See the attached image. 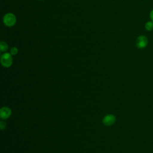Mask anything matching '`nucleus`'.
I'll use <instances>...</instances> for the list:
<instances>
[{
  "instance_id": "nucleus-1",
  "label": "nucleus",
  "mask_w": 153,
  "mask_h": 153,
  "mask_svg": "<svg viewBox=\"0 0 153 153\" xmlns=\"http://www.w3.org/2000/svg\"><path fill=\"white\" fill-rule=\"evenodd\" d=\"M16 20L17 19L16 16L11 13H8L3 17V23L8 27L13 26L16 24Z\"/></svg>"
},
{
  "instance_id": "nucleus-2",
  "label": "nucleus",
  "mask_w": 153,
  "mask_h": 153,
  "mask_svg": "<svg viewBox=\"0 0 153 153\" xmlns=\"http://www.w3.org/2000/svg\"><path fill=\"white\" fill-rule=\"evenodd\" d=\"M1 63L5 68H8L13 63V57L10 53H5L1 57Z\"/></svg>"
},
{
  "instance_id": "nucleus-3",
  "label": "nucleus",
  "mask_w": 153,
  "mask_h": 153,
  "mask_svg": "<svg viewBox=\"0 0 153 153\" xmlns=\"http://www.w3.org/2000/svg\"><path fill=\"white\" fill-rule=\"evenodd\" d=\"M148 44V39L145 35L139 36L136 40V45L139 49H144L146 47Z\"/></svg>"
},
{
  "instance_id": "nucleus-4",
  "label": "nucleus",
  "mask_w": 153,
  "mask_h": 153,
  "mask_svg": "<svg viewBox=\"0 0 153 153\" xmlns=\"http://www.w3.org/2000/svg\"><path fill=\"white\" fill-rule=\"evenodd\" d=\"M116 121L115 117L112 114H108L104 117L103 119V123L106 126L113 125Z\"/></svg>"
},
{
  "instance_id": "nucleus-5",
  "label": "nucleus",
  "mask_w": 153,
  "mask_h": 153,
  "mask_svg": "<svg viewBox=\"0 0 153 153\" xmlns=\"http://www.w3.org/2000/svg\"><path fill=\"white\" fill-rule=\"evenodd\" d=\"M11 114V109L8 107H2L0 109V117L2 120L7 119Z\"/></svg>"
},
{
  "instance_id": "nucleus-6",
  "label": "nucleus",
  "mask_w": 153,
  "mask_h": 153,
  "mask_svg": "<svg viewBox=\"0 0 153 153\" xmlns=\"http://www.w3.org/2000/svg\"><path fill=\"white\" fill-rule=\"evenodd\" d=\"M145 28L148 31H152L153 30V21L151 20L148 21L145 24Z\"/></svg>"
},
{
  "instance_id": "nucleus-7",
  "label": "nucleus",
  "mask_w": 153,
  "mask_h": 153,
  "mask_svg": "<svg viewBox=\"0 0 153 153\" xmlns=\"http://www.w3.org/2000/svg\"><path fill=\"white\" fill-rule=\"evenodd\" d=\"M8 49V44L4 42V41H1L0 42V50L2 52L7 51Z\"/></svg>"
},
{
  "instance_id": "nucleus-8",
  "label": "nucleus",
  "mask_w": 153,
  "mask_h": 153,
  "mask_svg": "<svg viewBox=\"0 0 153 153\" xmlns=\"http://www.w3.org/2000/svg\"><path fill=\"white\" fill-rule=\"evenodd\" d=\"M10 54L11 55H16L18 53V49L16 47H13L10 48Z\"/></svg>"
},
{
  "instance_id": "nucleus-9",
  "label": "nucleus",
  "mask_w": 153,
  "mask_h": 153,
  "mask_svg": "<svg viewBox=\"0 0 153 153\" xmlns=\"http://www.w3.org/2000/svg\"><path fill=\"white\" fill-rule=\"evenodd\" d=\"M5 126H6V124L3 121L0 122V128L1 130H4L5 128Z\"/></svg>"
},
{
  "instance_id": "nucleus-10",
  "label": "nucleus",
  "mask_w": 153,
  "mask_h": 153,
  "mask_svg": "<svg viewBox=\"0 0 153 153\" xmlns=\"http://www.w3.org/2000/svg\"><path fill=\"white\" fill-rule=\"evenodd\" d=\"M149 17L152 21H153V9L149 13Z\"/></svg>"
},
{
  "instance_id": "nucleus-11",
  "label": "nucleus",
  "mask_w": 153,
  "mask_h": 153,
  "mask_svg": "<svg viewBox=\"0 0 153 153\" xmlns=\"http://www.w3.org/2000/svg\"><path fill=\"white\" fill-rule=\"evenodd\" d=\"M39 1H43V0H39Z\"/></svg>"
}]
</instances>
